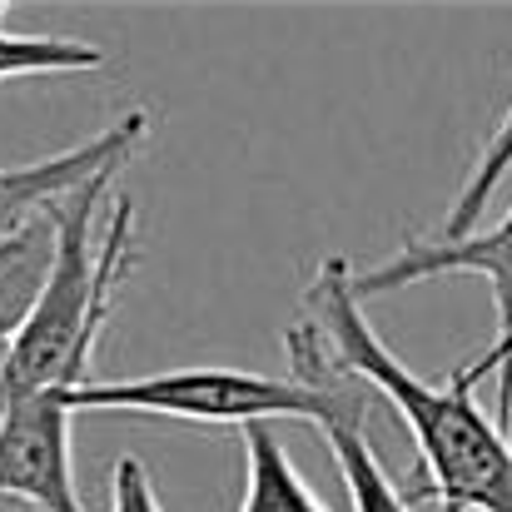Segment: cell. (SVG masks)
Listing matches in <instances>:
<instances>
[{"instance_id":"4fadbf2b","label":"cell","mask_w":512,"mask_h":512,"mask_svg":"<svg viewBox=\"0 0 512 512\" xmlns=\"http://www.w3.org/2000/svg\"><path fill=\"white\" fill-rule=\"evenodd\" d=\"M498 423H503V433L512 438V363L498 373Z\"/></svg>"},{"instance_id":"277c9868","label":"cell","mask_w":512,"mask_h":512,"mask_svg":"<svg viewBox=\"0 0 512 512\" xmlns=\"http://www.w3.org/2000/svg\"><path fill=\"white\" fill-rule=\"evenodd\" d=\"M0 498L30 503L35 512H85L65 393H35L0 418Z\"/></svg>"},{"instance_id":"ba28073f","label":"cell","mask_w":512,"mask_h":512,"mask_svg":"<svg viewBox=\"0 0 512 512\" xmlns=\"http://www.w3.org/2000/svg\"><path fill=\"white\" fill-rule=\"evenodd\" d=\"M324 443H329V453L339 463L343 488H348V508L353 512H418V503L378 463L363 423H334V428H324Z\"/></svg>"},{"instance_id":"3957f363","label":"cell","mask_w":512,"mask_h":512,"mask_svg":"<svg viewBox=\"0 0 512 512\" xmlns=\"http://www.w3.org/2000/svg\"><path fill=\"white\" fill-rule=\"evenodd\" d=\"M289 368L284 378L274 373H249V368H170V373H145V378H90L65 393L70 413H135V418H174V423H204V428H254V423H309V428H334V423H363L368 418V393L358 378L339 373L314 339L309 319H294L284 334Z\"/></svg>"},{"instance_id":"8992f818","label":"cell","mask_w":512,"mask_h":512,"mask_svg":"<svg viewBox=\"0 0 512 512\" xmlns=\"http://www.w3.org/2000/svg\"><path fill=\"white\" fill-rule=\"evenodd\" d=\"M55 264V219L40 214L10 234H0V348L20 334Z\"/></svg>"},{"instance_id":"52a82bcc","label":"cell","mask_w":512,"mask_h":512,"mask_svg":"<svg viewBox=\"0 0 512 512\" xmlns=\"http://www.w3.org/2000/svg\"><path fill=\"white\" fill-rule=\"evenodd\" d=\"M239 438H244V503L239 512H329L319 503V493L304 483V473L294 468L274 423H254Z\"/></svg>"},{"instance_id":"6da1fadb","label":"cell","mask_w":512,"mask_h":512,"mask_svg":"<svg viewBox=\"0 0 512 512\" xmlns=\"http://www.w3.org/2000/svg\"><path fill=\"white\" fill-rule=\"evenodd\" d=\"M324 358L388 398L418 448V493L428 512H512V438L498 418L478 408L468 388L418 378L388 343L373 334L363 299L353 289V264L334 254L304 284V314Z\"/></svg>"},{"instance_id":"7c38bea8","label":"cell","mask_w":512,"mask_h":512,"mask_svg":"<svg viewBox=\"0 0 512 512\" xmlns=\"http://www.w3.org/2000/svg\"><path fill=\"white\" fill-rule=\"evenodd\" d=\"M508 363H512V339H508V343H488V348H483V353H478L473 363H463V368L453 373V383L473 393V388H478V383H483L488 373H503Z\"/></svg>"},{"instance_id":"5b68a950","label":"cell","mask_w":512,"mask_h":512,"mask_svg":"<svg viewBox=\"0 0 512 512\" xmlns=\"http://www.w3.org/2000/svg\"><path fill=\"white\" fill-rule=\"evenodd\" d=\"M438 274H478L488 279V294H493V314H498V334L493 343L512 339V209L468 234V239H408L398 244L383 264L373 269H353V289L358 299H373V294H388V289H408V284H423V279H438Z\"/></svg>"},{"instance_id":"7a4b0ae2","label":"cell","mask_w":512,"mask_h":512,"mask_svg":"<svg viewBox=\"0 0 512 512\" xmlns=\"http://www.w3.org/2000/svg\"><path fill=\"white\" fill-rule=\"evenodd\" d=\"M120 170L125 165L95 174L50 209L55 264L20 334L0 348V418L35 393H70L90 383L100 329L110 324L135 259V204L130 194H110Z\"/></svg>"},{"instance_id":"30bf717a","label":"cell","mask_w":512,"mask_h":512,"mask_svg":"<svg viewBox=\"0 0 512 512\" xmlns=\"http://www.w3.org/2000/svg\"><path fill=\"white\" fill-rule=\"evenodd\" d=\"M110 55L90 40H65V35H15L0 30V80L20 75H80L100 70Z\"/></svg>"},{"instance_id":"8fae6325","label":"cell","mask_w":512,"mask_h":512,"mask_svg":"<svg viewBox=\"0 0 512 512\" xmlns=\"http://www.w3.org/2000/svg\"><path fill=\"white\" fill-rule=\"evenodd\" d=\"M105 512H165L140 458H120V463H115V478H110V508Z\"/></svg>"},{"instance_id":"9c48e42d","label":"cell","mask_w":512,"mask_h":512,"mask_svg":"<svg viewBox=\"0 0 512 512\" xmlns=\"http://www.w3.org/2000/svg\"><path fill=\"white\" fill-rule=\"evenodd\" d=\"M508 170H512V105L503 110L498 130L488 135L483 155L473 160V170H468L453 209H448V219H443V229H438V239H468V234H478L483 229V214H488L498 184L508 179Z\"/></svg>"}]
</instances>
